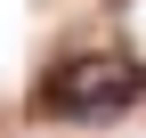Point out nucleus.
Returning <instances> with one entry per match:
<instances>
[{"mask_svg": "<svg viewBox=\"0 0 146 138\" xmlns=\"http://www.w3.org/2000/svg\"><path fill=\"white\" fill-rule=\"evenodd\" d=\"M138 90H146V73L130 57H65V65H49V81L33 90V106L41 114H57V122H114L122 106H138Z\"/></svg>", "mask_w": 146, "mask_h": 138, "instance_id": "nucleus-1", "label": "nucleus"}]
</instances>
